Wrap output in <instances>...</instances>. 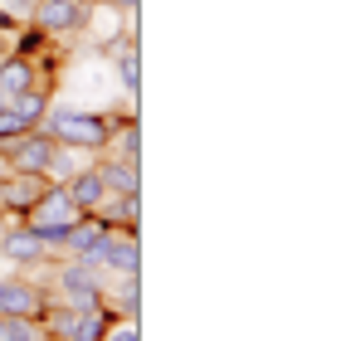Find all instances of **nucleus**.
I'll use <instances>...</instances> for the list:
<instances>
[{"instance_id": "obj_1", "label": "nucleus", "mask_w": 361, "mask_h": 341, "mask_svg": "<svg viewBox=\"0 0 361 341\" xmlns=\"http://www.w3.org/2000/svg\"><path fill=\"white\" fill-rule=\"evenodd\" d=\"M44 137H54L59 147L68 151H103L113 142V127L103 122L98 113H83V108H49L44 117Z\"/></svg>"}, {"instance_id": "obj_2", "label": "nucleus", "mask_w": 361, "mask_h": 341, "mask_svg": "<svg viewBox=\"0 0 361 341\" xmlns=\"http://www.w3.org/2000/svg\"><path fill=\"white\" fill-rule=\"evenodd\" d=\"M83 220V210L68 200V190L63 185H54V190H44L39 200H35V210H30V225L25 229H35L39 234V244L49 249V244H63V234Z\"/></svg>"}, {"instance_id": "obj_3", "label": "nucleus", "mask_w": 361, "mask_h": 341, "mask_svg": "<svg viewBox=\"0 0 361 341\" xmlns=\"http://www.w3.org/2000/svg\"><path fill=\"white\" fill-rule=\"evenodd\" d=\"M0 147H5V166H10V175H44L49 161H54V151H59V142L44 137V132L10 137V142H0Z\"/></svg>"}, {"instance_id": "obj_4", "label": "nucleus", "mask_w": 361, "mask_h": 341, "mask_svg": "<svg viewBox=\"0 0 361 341\" xmlns=\"http://www.w3.org/2000/svg\"><path fill=\"white\" fill-rule=\"evenodd\" d=\"M88 264H93L98 273H122V278H127V273H137V268H142L137 239H132V234H113V229H108V234H103V244L88 254Z\"/></svg>"}, {"instance_id": "obj_5", "label": "nucleus", "mask_w": 361, "mask_h": 341, "mask_svg": "<svg viewBox=\"0 0 361 341\" xmlns=\"http://www.w3.org/2000/svg\"><path fill=\"white\" fill-rule=\"evenodd\" d=\"M103 332H108L103 307H93V312H68V307L49 312V337L54 341H103Z\"/></svg>"}, {"instance_id": "obj_6", "label": "nucleus", "mask_w": 361, "mask_h": 341, "mask_svg": "<svg viewBox=\"0 0 361 341\" xmlns=\"http://www.w3.org/2000/svg\"><path fill=\"white\" fill-rule=\"evenodd\" d=\"M30 15H35V25L49 30V35H78V30L88 25L83 0H35Z\"/></svg>"}, {"instance_id": "obj_7", "label": "nucleus", "mask_w": 361, "mask_h": 341, "mask_svg": "<svg viewBox=\"0 0 361 341\" xmlns=\"http://www.w3.org/2000/svg\"><path fill=\"white\" fill-rule=\"evenodd\" d=\"M0 312L39 322L44 317V292L35 283H20V278H0Z\"/></svg>"}, {"instance_id": "obj_8", "label": "nucleus", "mask_w": 361, "mask_h": 341, "mask_svg": "<svg viewBox=\"0 0 361 341\" xmlns=\"http://www.w3.org/2000/svg\"><path fill=\"white\" fill-rule=\"evenodd\" d=\"M63 190H68V200L88 215V210H98V200L108 195L103 190V175H98V166H88V170H73L68 180H63Z\"/></svg>"}, {"instance_id": "obj_9", "label": "nucleus", "mask_w": 361, "mask_h": 341, "mask_svg": "<svg viewBox=\"0 0 361 341\" xmlns=\"http://www.w3.org/2000/svg\"><path fill=\"white\" fill-rule=\"evenodd\" d=\"M39 195H44V175H10L0 185V205L5 210H35Z\"/></svg>"}, {"instance_id": "obj_10", "label": "nucleus", "mask_w": 361, "mask_h": 341, "mask_svg": "<svg viewBox=\"0 0 361 341\" xmlns=\"http://www.w3.org/2000/svg\"><path fill=\"white\" fill-rule=\"evenodd\" d=\"M98 175H103V190L108 195H137L142 190V166L137 161H103Z\"/></svg>"}, {"instance_id": "obj_11", "label": "nucleus", "mask_w": 361, "mask_h": 341, "mask_svg": "<svg viewBox=\"0 0 361 341\" xmlns=\"http://www.w3.org/2000/svg\"><path fill=\"white\" fill-rule=\"evenodd\" d=\"M0 254H10L15 264H39V259H44V244H39V234H35V229H5Z\"/></svg>"}, {"instance_id": "obj_12", "label": "nucleus", "mask_w": 361, "mask_h": 341, "mask_svg": "<svg viewBox=\"0 0 361 341\" xmlns=\"http://www.w3.org/2000/svg\"><path fill=\"white\" fill-rule=\"evenodd\" d=\"M103 234H108V225H103V220H78V225L63 234V249H68L73 259H88V254L103 244Z\"/></svg>"}, {"instance_id": "obj_13", "label": "nucleus", "mask_w": 361, "mask_h": 341, "mask_svg": "<svg viewBox=\"0 0 361 341\" xmlns=\"http://www.w3.org/2000/svg\"><path fill=\"white\" fill-rule=\"evenodd\" d=\"M98 210H103L98 220H103L108 229H113V220H118V225H137L142 200H137V195H103V200H98Z\"/></svg>"}, {"instance_id": "obj_14", "label": "nucleus", "mask_w": 361, "mask_h": 341, "mask_svg": "<svg viewBox=\"0 0 361 341\" xmlns=\"http://www.w3.org/2000/svg\"><path fill=\"white\" fill-rule=\"evenodd\" d=\"M25 88H35V68H30V58H5V63H0V93L15 98V93H25Z\"/></svg>"}, {"instance_id": "obj_15", "label": "nucleus", "mask_w": 361, "mask_h": 341, "mask_svg": "<svg viewBox=\"0 0 361 341\" xmlns=\"http://www.w3.org/2000/svg\"><path fill=\"white\" fill-rule=\"evenodd\" d=\"M113 63H118V78H122V88H127V98H137V93H142V68H137V44H118V49H113Z\"/></svg>"}, {"instance_id": "obj_16", "label": "nucleus", "mask_w": 361, "mask_h": 341, "mask_svg": "<svg viewBox=\"0 0 361 341\" xmlns=\"http://www.w3.org/2000/svg\"><path fill=\"white\" fill-rule=\"evenodd\" d=\"M0 341H44V327L30 322V317H10V312H0Z\"/></svg>"}, {"instance_id": "obj_17", "label": "nucleus", "mask_w": 361, "mask_h": 341, "mask_svg": "<svg viewBox=\"0 0 361 341\" xmlns=\"http://www.w3.org/2000/svg\"><path fill=\"white\" fill-rule=\"evenodd\" d=\"M5 108H10V113H20L25 122H30V127H35V122L44 117V93L25 88V93H15V98H5Z\"/></svg>"}, {"instance_id": "obj_18", "label": "nucleus", "mask_w": 361, "mask_h": 341, "mask_svg": "<svg viewBox=\"0 0 361 341\" xmlns=\"http://www.w3.org/2000/svg\"><path fill=\"white\" fill-rule=\"evenodd\" d=\"M25 132H35L30 122L20 113H10V108H0V142H10V137H25Z\"/></svg>"}, {"instance_id": "obj_19", "label": "nucleus", "mask_w": 361, "mask_h": 341, "mask_svg": "<svg viewBox=\"0 0 361 341\" xmlns=\"http://www.w3.org/2000/svg\"><path fill=\"white\" fill-rule=\"evenodd\" d=\"M103 341H142V332H137V317H127V322H108Z\"/></svg>"}, {"instance_id": "obj_20", "label": "nucleus", "mask_w": 361, "mask_h": 341, "mask_svg": "<svg viewBox=\"0 0 361 341\" xmlns=\"http://www.w3.org/2000/svg\"><path fill=\"white\" fill-rule=\"evenodd\" d=\"M137 151H142L137 127H122V137H118V161H137Z\"/></svg>"}, {"instance_id": "obj_21", "label": "nucleus", "mask_w": 361, "mask_h": 341, "mask_svg": "<svg viewBox=\"0 0 361 341\" xmlns=\"http://www.w3.org/2000/svg\"><path fill=\"white\" fill-rule=\"evenodd\" d=\"M5 5H10L15 15H25V10H35V0H5Z\"/></svg>"}, {"instance_id": "obj_22", "label": "nucleus", "mask_w": 361, "mask_h": 341, "mask_svg": "<svg viewBox=\"0 0 361 341\" xmlns=\"http://www.w3.org/2000/svg\"><path fill=\"white\" fill-rule=\"evenodd\" d=\"M103 5H118V10H137V0H103Z\"/></svg>"}, {"instance_id": "obj_23", "label": "nucleus", "mask_w": 361, "mask_h": 341, "mask_svg": "<svg viewBox=\"0 0 361 341\" xmlns=\"http://www.w3.org/2000/svg\"><path fill=\"white\" fill-rule=\"evenodd\" d=\"M0 244H5V225H0Z\"/></svg>"}, {"instance_id": "obj_24", "label": "nucleus", "mask_w": 361, "mask_h": 341, "mask_svg": "<svg viewBox=\"0 0 361 341\" xmlns=\"http://www.w3.org/2000/svg\"><path fill=\"white\" fill-rule=\"evenodd\" d=\"M0 108H5V93H0Z\"/></svg>"}, {"instance_id": "obj_25", "label": "nucleus", "mask_w": 361, "mask_h": 341, "mask_svg": "<svg viewBox=\"0 0 361 341\" xmlns=\"http://www.w3.org/2000/svg\"><path fill=\"white\" fill-rule=\"evenodd\" d=\"M0 25H5V15H0Z\"/></svg>"}, {"instance_id": "obj_26", "label": "nucleus", "mask_w": 361, "mask_h": 341, "mask_svg": "<svg viewBox=\"0 0 361 341\" xmlns=\"http://www.w3.org/2000/svg\"><path fill=\"white\" fill-rule=\"evenodd\" d=\"M44 341H54V337H44Z\"/></svg>"}, {"instance_id": "obj_27", "label": "nucleus", "mask_w": 361, "mask_h": 341, "mask_svg": "<svg viewBox=\"0 0 361 341\" xmlns=\"http://www.w3.org/2000/svg\"><path fill=\"white\" fill-rule=\"evenodd\" d=\"M0 210H5V205H0Z\"/></svg>"}]
</instances>
